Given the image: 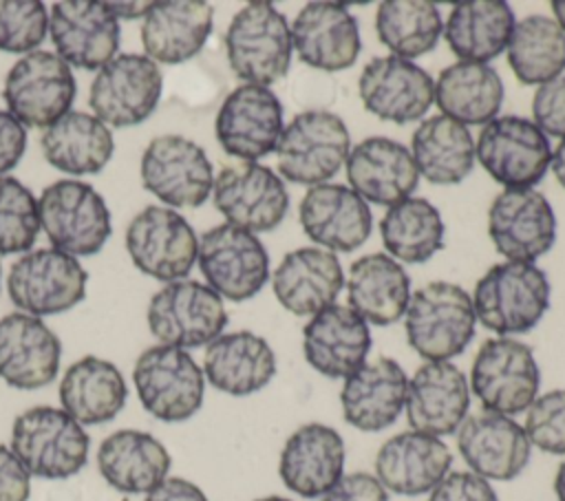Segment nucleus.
Masks as SVG:
<instances>
[{
	"label": "nucleus",
	"instance_id": "1",
	"mask_svg": "<svg viewBox=\"0 0 565 501\" xmlns=\"http://www.w3.org/2000/svg\"><path fill=\"white\" fill-rule=\"evenodd\" d=\"M406 340L426 362H450L475 338V307L455 283L435 280L411 294L404 313Z\"/></svg>",
	"mask_w": 565,
	"mask_h": 501
},
{
	"label": "nucleus",
	"instance_id": "46",
	"mask_svg": "<svg viewBox=\"0 0 565 501\" xmlns=\"http://www.w3.org/2000/svg\"><path fill=\"white\" fill-rule=\"evenodd\" d=\"M49 29V11L40 0H0V51L31 53Z\"/></svg>",
	"mask_w": 565,
	"mask_h": 501
},
{
	"label": "nucleus",
	"instance_id": "59",
	"mask_svg": "<svg viewBox=\"0 0 565 501\" xmlns=\"http://www.w3.org/2000/svg\"><path fill=\"white\" fill-rule=\"evenodd\" d=\"M0 276H2V263H0Z\"/></svg>",
	"mask_w": 565,
	"mask_h": 501
},
{
	"label": "nucleus",
	"instance_id": "54",
	"mask_svg": "<svg viewBox=\"0 0 565 501\" xmlns=\"http://www.w3.org/2000/svg\"><path fill=\"white\" fill-rule=\"evenodd\" d=\"M150 2H106L115 18H137L143 15Z\"/></svg>",
	"mask_w": 565,
	"mask_h": 501
},
{
	"label": "nucleus",
	"instance_id": "47",
	"mask_svg": "<svg viewBox=\"0 0 565 501\" xmlns=\"http://www.w3.org/2000/svg\"><path fill=\"white\" fill-rule=\"evenodd\" d=\"M523 428L539 450L565 455V388L539 395L527 408Z\"/></svg>",
	"mask_w": 565,
	"mask_h": 501
},
{
	"label": "nucleus",
	"instance_id": "25",
	"mask_svg": "<svg viewBox=\"0 0 565 501\" xmlns=\"http://www.w3.org/2000/svg\"><path fill=\"white\" fill-rule=\"evenodd\" d=\"M62 342L40 318L15 311L0 318V377L20 391L51 384L60 371Z\"/></svg>",
	"mask_w": 565,
	"mask_h": 501
},
{
	"label": "nucleus",
	"instance_id": "33",
	"mask_svg": "<svg viewBox=\"0 0 565 501\" xmlns=\"http://www.w3.org/2000/svg\"><path fill=\"white\" fill-rule=\"evenodd\" d=\"M408 377L391 358L364 362L351 373L340 391L344 419L364 433H377L393 426L406 404Z\"/></svg>",
	"mask_w": 565,
	"mask_h": 501
},
{
	"label": "nucleus",
	"instance_id": "18",
	"mask_svg": "<svg viewBox=\"0 0 565 501\" xmlns=\"http://www.w3.org/2000/svg\"><path fill=\"white\" fill-rule=\"evenodd\" d=\"M282 128L280 99L258 84L236 86L223 99L214 121L221 148L243 161H256L276 150Z\"/></svg>",
	"mask_w": 565,
	"mask_h": 501
},
{
	"label": "nucleus",
	"instance_id": "44",
	"mask_svg": "<svg viewBox=\"0 0 565 501\" xmlns=\"http://www.w3.org/2000/svg\"><path fill=\"white\" fill-rule=\"evenodd\" d=\"M375 31L391 55L411 60L433 51L444 33L437 4L426 0H386L377 7Z\"/></svg>",
	"mask_w": 565,
	"mask_h": 501
},
{
	"label": "nucleus",
	"instance_id": "51",
	"mask_svg": "<svg viewBox=\"0 0 565 501\" xmlns=\"http://www.w3.org/2000/svg\"><path fill=\"white\" fill-rule=\"evenodd\" d=\"M31 475L9 446L0 444V501H29Z\"/></svg>",
	"mask_w": 565,
	"mask_h": 501
},
{
	"label": "nucleus",
	"instance_id": "23",
	"mask_svg": "<svg viewBox=\"0 0 565 501\" xmlns=\"http://www.w3.org/2000/svg\"><path fill=\"white\" fill-rule=\"evenodd\" d=\"M344 439L320 422L296 428L280 450L278 475L302 499L324 497L344 475Z\"/></svg>",
	"mask_w": 565,
	"mask_h": 501
},
{
	"label": "nucleus",
	"instance_id": "8",
	"mask_svg": "<svg viewBox=\"0 0 565 501\" xmlns=\"http://www.w3.org/2000/svg\"><path fill=\"white\" fill-rule=\"evenodd\" d=\"M541 371L532 349L514 338L486 340L470 369V391L483 411L519 415L539 397Z\"/></svg>",
	"mask_w": 565,
	"mask_h": 501
},
{
	"label": "nucleus",
	"instance_id": "55",
	"mask_svg": "<svg viewBox=\"0 0 565 501\" xmlns=\"http://www.w3.org/2000/svg\"><path fill=\"white\" fill-rule=\"evenodd\" d=\"M552 172L556 177V181L561 183V188H565V139L556 146V150H552Z\"/></svg>",
	"mask_w": 565,
	"mask_h": 501
},
{
	"label": "nucleus",
	"instance_id": "50",
	"mask_svg": "<svg viewBox=\"0 0 565 501\" xmlns=\"http://www.w3.org/2000/svg\"><path fill=\"white\" fill-rule=\"evenodd\" d=\"M322 501H388V490L369 472L342 475Z\"/></svg>",
	"mask_w": 565,
	"mask_h": 501
},
{
	"label": "nucleus",
	"instance_id": "38",
	"mask_svg": "<svg viewBox=\"0 0 565 501\" xmlns=\"http://www.w3.org/2000/svg\"><path fill=\"white\" fill-rule=\"evenodd\" d=\"M514 11L503 0H468L450 9L444 38L459 62L488 64L508 49Z\"/></svg>",
	"mask_w": 565,
	"mask_h": 501
},
{
	"label": "nucleus",
	"instance_id": "26",
	"mask_svg": "<svg viewBox=\"0 0 565 501\" xmlns=\"http://www.w3.org/2000/svg\"><path fill=\"white\" fill-rule=\"evenodd\" d=\"M289 29L294 51L311 68L344 71L362 51L358 20L338 2H307Z\"/></svg>",
	"mask_w": 565,
	"mask_h": 501
},
{
	"label": "nucleus",
	"instance_id": "11",
	"mask_svg": "<svg viewBox=\"0 0 565 501\" xmlns=\"http://www.w3.org/2000/svg\"><path fill=\"white\" fill-rule=\"evenodd\" d=\"M475 157L505 190H525L545 177L552 148L547 135L532 119L503 115L481 128Z\"/></svg>",
	"mask_w": 565,
	"mask_h": 501
},
{
	"label": "nucleus",
	"instance_id": "53",
	"mask_svg": "<svg viewBox=\"0 0 565 501\" xmlns=\"http://www.w3.org/2000/svg\"><path fill=\"white\" fill-rule=\"evenodd\" d=\"M143 501H207L205 492L181 477H166L154 490L146 494Z\"/></svg>",
	"mask_w": 565,
	"mask_h": 501
},
{
	"label": "nucleus",
	"instance_id": "41",
	"mask_svg": "<svg viewBox=\"0 0 565 501\" xmlns=\"http://www.w3.org/2000/svg\"><path fill=\"white\" fill-rule=\"evenodd\" d=\"M411 154L424 179L437 185H455L472 172L475 141L463 124L435 115L413 132Z\"/></svg>",
	"mask_w": 565,
	"mask_h": 501
},
{
	"label": "nucleus",
	"instance_id": "42",
	"mask_svg": "<svg viewBox=\"0 0 565 501\" xmlns=\"http://www.w3.org/2000/svg\"><path fill=\"white\" fill-rule=\"evenodd\" d=\"M505 53L521 84L541 86L565 71V33L552 18L534 13L514 24Z\"/></svg>",
	"mask_w": 565,
	"mask_h": 501
},
{
	"label": "nucleus",
	"instance_id": "36",
	"mask_svg": "<svg viewBox=\"0 0 565 501\" xmlns=\"http://www.w3.org/2000/svg\"><path fill=\"white\" fill-rule=\"evenodd\" d=\"M349 307L371 324L397 322L411 300V278L388 254H366L353 260L347 278Z\"/></svg>",
	"mask_w": 565,
	"mask_h": 501
},
{
	"label": "nucleus",
	"instance_id": "52",
	"mask_svg": "<svg viewBox=\"0 0 565 501\" xmlns=\"http://www.w3.org/2000/svg\"><path fill=\"white\" fill-rule=\"evenodd\" d=\"M24 150L26 128L9 110H0V177L20 163Z\"/></svg>",
	"mask_w": 565,
	"mask_h": 501
},
{
	"label": "nucleus",
	"instance_id": "27",
	"mask_svg": "<svg viewBox=\"0 0 565 501\" xmlns=\"http://www.w3.org/2000/svg\"><path fill=\"white\" fill-rule=\"evenodd\" d=\"M305 234L329 252H353L371 234L373 216L366 201L340 183L311 185L298 207Z\"/></svg>",
	"mask_w": 565,
	"mask_h": 501
},
{
	"label": "nucleus",
	"instance_id": "7",
	"mask_svg": "<svg viewBox=\"0 0 565 501\" xmlns=\"http://www.w3.org/2000/svg\"><path fill=\"white\" fill-rule=\"evenodd\" d=\"M77 84L71 66L51 51H31L4 77L2 99L26 128H49L71 113Z\"/></svg>",
	"mask_w": 565,
	"mask_h": 501
},
{
	"label": "nucleus",
	"instance_id": "3",
	"mask_svg": "<svg viewBox=\"0 0 565 501\" xmlns=\"http://www.w3.org/2000/svg\"><path fill=\"white\" fill-rule=\"evenodd\" d=\"M9 448L31 477L68 479L86 466L90 437L66 411L33 406L15 417Z\"/></svg>",
	"mask_w": 565,
	"mask_h": 501
},
{
	"label": "nucleus",
	"instance_id": "2",
	"mask_svg": "<svg viewBox=\"0 0 565 501\" xmlns=\"http://www.w3.org/2000/svg\"><path fill=\"white\" fill-rule=\"evenodd\" d=\"M472 307L477 320L501 338L527 333L550 307V280L534 263L492 265L477 280Z\"/></svg>",
	"mask_w": 565,
	"mask_h": 501
},
{
	"label": "nucleus",
	"instance_id": "9",
	"mask_svg": "<svg viewBox=\"0 0 565 501\" xmlns=\"http://www.w3.org/2000/svg\"><path fill=\"white\" fill-rule=\"evenodd\" d=\"M132 382L141 406L161 422H185L203 404L205 375L185 349H146L135 362Z\"/></svg>",
	"mask_w": 565,
	"mask_h": 501
},
{
	"label": "nucleus",
	"instance_id": "58",
	"mask_svg": "<svg viewBox=\"0 0 565 501\" xmlns=\"http://www.w3.org/2000/svg\"><path fill=\"white\" fill-rule=\"evenodd\" d=\"M256 501H291V499H285V497H278V494H271V497H263V499H256Z\"/></svg>",
	"mask_w": 565,
	"mask_h": 501
},
{
	"label": "nucleus",
	"instance_id": "17",
	"mask_svg": "<svg viewBox=\"0 0 565 501\" xmlns=\"http://www.w3.org/2000/svg\"><path fill=\"white\" fill-rule=\"evenodd\" d=\"M214 205L230 225L252 234L271 232L289 210L282 179L256 161L225 166L214 179Z\"/></svg>",
	"mask_w": 565,
	"mask_h": 501
},
{
	"label": "nucleus",
	"instance_id": "28",
	"mask_svg": "<svg viewBox=\"0 0 565 501\" xmlns=\"http://www.w3.org/2000/svg\"><path fill=\"white\" fill-rule=\"evenodd\" d=\"M347 179L349 188L364 201L391 207L415 192L419 170L404 143L388 137H366L349 150Z\"/></svg>",
	"mask_w": 565,
	"mask_h": 501
},
{
	"label": "nucleus",
	"instance_id": "14",
	"mask_svg": "<svg viewBox=\"0 0 565 501\" xmlns=\"http://www.w3.org/2000/svg\"><path fill=\"white\" fill-rule=\"evenodd\" d=\"M126 249L139 271L174 283L192 271L199 256V238L177 210L148 205L128 223Z\"/></svg>",
	"mask_w": 565,
	"mask_h": 501
},
{
	"label": "nucleus",
	"instance_id": "6",
	"mask_svg": "<svg viewBox=\"0 0 565 501\" xmlns=\"http://www.w3.org/2000/svg\"><path fill=\"white\" fill-rule=\"evenodd\" d=\"M38 212L53 249L68 256H93L113 234L104 196L84 181L60 179L46 185L38 199Z\"/></svg>",
	"mask_w": 565,
	"mask_h": 501
},
{
	"label": "nucleus",
	"instance_id": "37",
	"mask_svg": "<svg viewBox=\"0 0 565 501\" xmlns=\"http://www.w3.org/2000/svg\"><path fill=\"white\" fill-rule=\"evenodd\" d=\"M128 386L121 371L97 355H84L73 362L60 382V402L82 426L110 422L124 411Z\"/></svg>",
	"mask_w": 565,
	"mask_h": 501
},
{
	"label": "nucleus",
	"instance_id": "57",
	"mask_svg": "<svg viewBox=\"0 0 565 501\" xmlns=\"http://www.w3.org/2000/svg\"><path fill=\"white\" fill-rule=\"evenodd\" d=\"M552 11H554V22L565 33V0H552Z\"/></svg>",
	"mask_w": 565,
	"mask_h": 501
},
{
	"label": "nucleus",
	"instance_id": "5",
	"mask_svg": "<svg viewBox=\"0 0 565 501\" xmlns=\"http://www.w3.org/2000/svg\"><path fill=\"white\" fill-rule=\"evenodd\" d=\"M351 135L329 110H305L291 117L276 143L280 174L300 185L327 183L347 163Z\"/></svg>",
	"mask_w": 565,
	"mask_h": 501
},
{
	"label": "nucleus",
	"instance_id": "30",
	"mask_svg": "<svg viewBox=\"0 0 565 501\" xmlns=\"http://www.w3.org/2000/svg\"><path fill=\"white\" fill-rule=\"evenodd\" d=\"M452 455L448 446L419 430H404L386 439L375 455L377 481L404 497L430 492L448 472Z\"/></svg>",
	"mask_w": 565,
	"mask_h": 501
},
{
	"label": "nucleus",
	"instance_id": "13",
	"mask_svg": "<svg viewBox=\"0 0 565 501\" xmlns=\"http://www.w3.org/2000/svg\"><path fill=\"white\" fill-rule=\"evenodd\" d=\"M88 274L75 256L60 249H35L18 258L7 276L11 302L29 316L68 311L86 296Z\"/></svg>",
	"mask_w": 565,
	"mask_h": 501
},
{
	"label": "nucleus",
	"instance_id": "20",
	"mask_svg": "<svg viewBox=\"0 0 565 501\" xmlns=\"http://www.w3.org/2000/svg\"><path fill=\"white\" fill-rule=\"evenodd\" d=\"M358 90L369 113L393 124L422 119L435 102L433 77L395 55L373 57L360 73Z\"/></svg>",
	"mask_w": 565,
	"mask_h": 501
},
{
	"label": "nucleus",
	"instance_id": "12",
	"mask_svg": "<svg viewBox=\"0 0 565 501\" xmlns=\"http://www.w3.org/2000/svg\"><path fill=\"white\" fill-rule=\"evenodd\" d=\"M161 90L163 75L157 62L139 53H121L97 71L88 106L102 124L130 128L154 113Z\"/></svg>",
	"mask_w": 565,
	"mask_h": 501
},
{
	"label": "nucleus",
	"instance_id": "4",
	"mask_svg": "<svg viewBox=\"0 0 565 501\" xmlns=\"http://www.w3.org/2000/svg\"><path fill=\"white\" fill-rule=\"evenodd\" d=\"M230 68L245 84L271 86L291 66V29L287 18L267 0L245 4L225 31Z\"/></svg>",
	"mask_w": 565,
	"mask_h": 501
},
{
	"label": "nucleus",
	"instance_id": "40",
	"mask_svg": "<svg viewBox=\"0 0 565 501\" xmlns=\"http://www.w3.org/2000/svg\"><path fill=\"white\" fill-rule=\"evenodd\" d=\"M44 159L66 174H97L113 157L115 141L106 124L84 110H71L44 128Z\"/></svg>",
	"mask_w": 565,
	"mask_h": 501
},
{
	"label": "nucleus",
	"instance_id": "48",
	"mask_svg": "<svg viewBox=\"0 0 565 501\" xmlns=\"http://www.w3.org/2000/svg\"><path fill=\"white\" fill-rule=\"evenodd\" d=\"M534 124L552 137L565 139V77L541 84L532 97Z\"/></svg>",
	"mask_w": 565,
	"mask_h": 501
},
{
	"label": "nucleus",
	"instance_id": "22",
	"mask_svg": "<svg viewBox=\"0 0 565 501\" xmlns=\"http://www.w3.org/2000/svg\"><path fill=\"white\" fill-rule=\"evenodd\" d=\"M457 448L470 472L488 481L519 477L532 452L525 428L512 417L492 411H481L463 419L457 430Z\"/></svg>",
	"mask_w": 565,
	"mask_h": 501
},
{
	"label": "nucleus",
	"instance_id": "29",
	"mask_svg": "<svg viewBox=\"0 0 565 501\" xmlns=\"http://www.w3.org/2000/svg\"><path fill=\"white\" fill-rule=\"evenodd\" d=\"M305 360L331 380H347L371 351V331L349 305H329L302 329Z\"/></svg>",
	"mask_w": 565,
	"mask_h": 501
},
{
	"label": "nucleus",
	"instance_id": "49",
	"mask_svg": "<svg viewBox=\"0 0 565 501\" xmlns=\"http://www.w3.org/2000/svg\"><path fill=\"white\" fill-rule=\"evenodd\" d=\"M428 501H499L488 479L475 472H448L428 494Z\"/></svg>",
	"mask_w": 565,
	"mask_h": 501
},
{
	"label": "nucleus",
	"instance_id": "34",
	"mask_svg": "<svg viewBox=\"0 0 565 501\" xmlns=\"http://www.w3.org/2000/svg\"><path fill=\"white\" fill-rule=\"evenodd\" d=\"M203 375L227 395H252L276 375V355L269 342L252 331L221 333L203 355Z\"/></svg>",
	"mask_w": 565,
	"mask_h": 501
},
{
	"label": "nucleus",
	"instance_id": "43",
	"mask_svg": "<svg viewBox=\"0 0 565 501\" xmlns=\"http://www.w3.org/2000/svg\"><path fill=\"white\" fill-rule=\"evenodd\" d=\"M380 236L393 258L426 263L444 249V221L430 201L408 196L386 210L380 221Z\"/></svg>",
	"mask_w": 565,
	"mask_h": 501
},
{
	"label": "nucleus",
	"instance_id": "35",
	"mask_svg": "<svg viewBox=\"0 0 565 501\" xmlns=\"http://www.w3.org/2000/svg\"><path fill=\"white\" fill-rule=\"evenodd\" d=\"M170 452L150 433L124 428L110 433L97 450V468L110 488L124 494H148L170 470Z\"/></svg>",
	"mask_w": 565,
	"mask_h": 501
},
{
	"label": "nucleus",
	"instance_id": "31",
	"mask_svg": "<svg viewBox=\"0 0 565 501\" xmlns=\"http://www.w3.org/2000/svg\"><path fill=\"white\" fill-rule=\"evenodd\" d=\"M214 11L203 0L150 2L141 22L146 57L159 64H181L194 57L207 42Z\"/></svg>",
	"mask_w": 565,
	"mask_h": 501
},
{
	"label": "nucleus",
	"instance_id": "45",
	"mask_svg": "<svg viewBox=\"0 0 565 501\" xmlns=\"http://www.w3.org/2000/svg\"><path fill=\"white\" fill-rule=\"evenodd\" d=\"M40 227L33 192L13 177H0V254L29 252Z\"/></svg>",
	"mask_w": 565,
	"mask_h": 501
},
{
	"label": "nucleus",
	"instance_id": "21",
	"mask_svg": "<svg viewBox=\"0 0 565 501\" xmlns=\"http://www.w3.org/2000/svg\"><path fill=\"white\" fill-rule=\"evenodd\" d=\"M49 33L57 55L77 68L106 66L119 46V20L106 2L60 0L49 15Z\"/></svg>",
	"mask_w": 565,
	"mask_h": 501
},
{
	"label": "nucleus",
	"instance_id": "19",
	"mask_svg": "<svg viewBox=\"0 0 565 501\" xmlns=\"http://www.w3.org/2000/svg\"><path fill=\"white\" fill-rule=\"evenodd\" d=\"M488 234L501 256L532 263L552 249L556 214L539 190L508 188L488 210Z\"/></svg>",
	"mask_w": 565,
	"mask_h": 501
},
{
	"label": "nucleus",
	"instance_id": "15",
	"mask_svg": "<svg viewBox=\"0 0 565 501\" xmlns=\"http://www.w3.org/2000/svg\"><path fill=\"white\" fill-rule=\"evenodd\" d=\"M196 263L221 298L232 302L256 296L269 278V256L256 234L230 223L207 230L199 238Z\"/></svg>",
	"mask_w": 565,
	"mask_h": 501
},
{
	"label": "nucleus",
	"instance_id": "39",
	"mask_svg": "<svg viewBox=\"0 0 565 501\" xmlns=\"http://www.w3.org/2000/svg\"><path fill=\"white\" fill-rule=\"evenodd\" d=\"M503 82L490 64L455 62L435 79V104L441 115L468 126H486L503 104Z\"/></svg>",
	"mask_w": 565,
	"mask_h": 501
},
{
	"label": "nucleus",
	"instance_id": "10",
	"mask_svg": "<svg viewBox=\"0 0 565 501\" xmlns=\"http://www.w3.org/2000/svg\"><path fill=\"white\" fill-rule=\"evenodd\" d=\"M225 324L223 298L196 280L168 283L148 302V329L168 347H207L223 333Z\"/></svg>",
	"mask_w": 565,
	"mask_h": 501
},
{
	"label": "nucleus",
	"instance_id": "32",
	"mask_svg": "<svg viewBox=\"0 0 565 501\" xmlns=\"http://www.w3.org/2000/svg\"><path fill=\"white\" fill-rule=\"evenodd\" d=\"M344 287L338 256L322 247H298L280 260L271 276L276 300L294 316H316L335 305Z\"/></svg>",
	"mask_w": 565,
	"mask_h": 501
},
{
	"label": "nucleus",
	"instance_id": "56",
	"mask_svg": "<svg viewBox=\"0 0 565 501\" xmlns=\"http://www.w3.org/2000/svg\"><path fill=\"white\" fill-rule=\"evenodd\" d=\"M554 492L558 501H565V461L558 466L556 477H554Z\"/></svg>",
	"mask_w": 565,
	"mask_h": 501
},
{
	"label": "nucleus",
	"instance_id": "16",
	"mask_svg": "<svg viewBox=\"0 0 565 501\" xmlns=\"http://www.w3.org/2000/svg\"><path fill=\"white\" fill-rule=\"evenodd\" d=\"M139 172L143 188L174 207H199L214 188L205 150L181 135L154 137L141 154Z\"/></svg>",
	"mask_w": 565,
	"mask_h": 501
},
{
	"label": "nucleus",
	"instance_id": "24",
	"mask_svg": "<svg viewBox=\"0 0 565 501\" xmlns=\"http://www.w3.org/2000/svg\"><path fill=\"white\" fill-rule=\"evenodd\" d=\"M404 408L413 430L452 435L468 417V377L452 362H426L408 380Z\"/></svg>",
	"mask_w": 565,
	"mask_h": 501
}]
</instances>
